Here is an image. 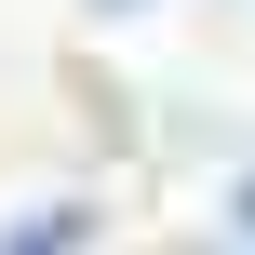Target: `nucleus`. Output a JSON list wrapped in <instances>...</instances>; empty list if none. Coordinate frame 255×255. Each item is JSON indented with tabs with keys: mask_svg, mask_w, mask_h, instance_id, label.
I'll return each mask as SVG.
<instances>
[{
	"mask_svg": "<svg viewBox=\"0 0 255 255\" xmlns=\"http://www.w3.org/2000/svg\"><path fill=\"white\" fill-rule=\"evenodd\" d=\"M242 215H255V202H242Z\"/></svg>",
	"mask_w": 255,
	"mask_h": 255,
	"instance_id": "obj_2",
	"label": "nucleus"
},
{
	"mask_svg": "<svg viewBox=\"0 0 255 255\" xmlns=\"http://www.w3.org/2000/svg\"><path fill=\"white\" fill-rule=\"evenodd\" d=\"M67 242H81V215L54 202V215H27V229H13V242H0V255H67Z\"/></svg>",
	"mask_w": 255,
	"mask_h": 255,
	"instance_id": "obj_1",
	"label": "nucleus"
}]
</instances>
